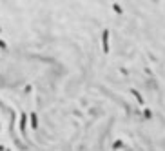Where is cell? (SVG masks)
Returning a JSON list of instances; mask_svg holds the SVG:
<instances>
[{
	"mask_svg": "<svg viewBox=\"0 0 165 151\" xmlns=\"http://www.w3.org/2000/svg\"><path fill=\"white\" fill-rule=\"evenodd\" d=\"M20 131H25V115H22L20 118Z\"/></svg>",
	"mask_w": 165,
	"mask_h": 151,
	"instance_id": "4",
	"label": "cell"
},
{
	"mask_svg": "<svg viewBox=\"0 0 165 151\" xmlns=\"http://www.w3.org/2000/svg\"><path fill=\"white\" fill-rule=\"evenodd\" d=\"M31 126H33L35 129H36V126H38V118H36V115H35V113L31 115Z\"/></svg>",
	"mask_w": 165,
	"mask_h": 151,
	"instance_id": "3",
	"label": "cell"
},
{
	"mask_svg": "<svg viewBox=\"0 0 165 151\" xmlns=\"http://www.w3.org/2000/svg\"><path fill=\"white\" fill-rule=\"evenodd\" d=\"M131 93H133V95H134V97H136V100H138V102H140V104H144V97H142V95H140V93H138V91H136V89H131Z\"/></svg>",
	"mask_w": 165,
	"mask_h": 151,
	"instance_id": "2",
	"label": "cell"
},
{
	"mask_svg": "<svg viewBox=\"0 0 165 151\" xmlns=\"http://www.w3.org/2000/svg\"><path fill=\"white\" fill-rule=\"evenodd\" d=\"M113 9H114V11H116V13H120V11H122V9H120V5H118V4H114V5H113Z\"/></svg>",
	"mask_w": 165,
	"mask_h": 151,
	"instance_id": "5",
	"label": "cell"
},
{
	"mask_svg": "<svg viewBox=\"0 0 165 151\" xmlns=\"http://www.w3.org/2000/svg\"><path fill=\"white\" fill-rule=\"evenodd\" d=\"M0 47H5V44H4V42H2V40H0Z\"/></svg>",
	"mask_w": 165,
	"mask_h": 151,
	"instance_id": "6",
	"label": "cell"
},
{
	"mask_svg": "<svg viewBox=\"0 0 165 151\" xmlns=\"http://www.w3.org/2000/svg\"><path fill=\"white\" fill-rule=\"evenodd\" d=\"M102 46H104V51L107 53L109 51V31H104L102 33Z\"/></svg>",
	"mask_w": 165,
	"mask_h": 151,
	"instance_id": "1",
	"label": "cell"
}]
</instances>
